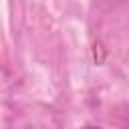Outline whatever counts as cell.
Wrapping results in <instances>:
<instances>
[{
    "label": "cell",
    "instance_id": "1",
    "mask_svg": "<svg viewBox=\"0 0 129 129\" xmlns=\"http://www.w3.org/2000/svg\"><path fill=\"white\" fill-rule=\"evenodd\" d=\"M83 129H99V127H95V125H85Z\"/></svg>",
    "mask_w": 129,
    "mask_h": 129
}]
</instances>
